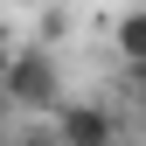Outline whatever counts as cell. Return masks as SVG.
I'll return each instance as SVG.
<instances>
[{
    "instance_id": "3957f363",
    "label": "cell",
    "mask_w": 146,
    "mask_h": 146,
    "mask_svg": "<svg viewBox=\"0 0 146 146\" xmlns=\"http://www.w3.org/2000/svg\"><path fill=\"white\" fill-rule=\"evenodd\" d=\"M111 42H118V63L139 77V70H146V7H125V14H118Z\"/></svg>"
},
{
    "instance_id": "7a4b0ae2",
    "label": "cell",
    "mask_w": 146,
    "mask_h": 146,
    "mask_svg": "<svg viewBox=\"0 0 146 146\" xmlns=\"http://www.w3.org/2000/svg\"><path fill=\"white\" fill-rule=\"evenodd\" d=\"M49 139L56 146H118V111L90 98H63L49 111Z\"/></svg>"
},
{
    "instance_id": "5b68a950",
    "label": "cell",
    "mask_w": 146,
    "mask_h": 146,
    "mask_svg": "<svg viewBox=\"0 0 146 146\" xmlns=\"http://www.w3.org/2000/svg\"><path fill=\"white\" fill-rule=\"evenodd\" d=\"M0 70H7V49H0Z\"/></svg>"
},
{
    "instance_id": "277c9868",
    "label": "cell",
    "mask_w": 146,
    "mask_h": 146,
    "mask_svg": "<svg viewBox=\"0 0 146 146\" xmlns=\"http://www.w3.org/2000/svg\"><path fill=\"white\" fill-rule=\"evenodd\" d=\"M21 146H56V139H49V132H21Z\"/></svg>"
},
{
    "instance_id": "6da1fadb",
    "label": "cell",
    "mask_w": 146,
    "mask_h": 146,
    "mask_svg": "<svg viewBox=\"0 0 146 146\" xmlns=\"http://www.w3.org/2000/svg\"><path fill=\"white\" fill-rule=\"evenodd\" d=\"M0 98H7V111H56L63 104V63L49 49H7Z\"/></svg>"
}]
</instances>
